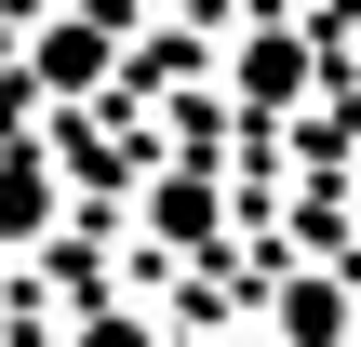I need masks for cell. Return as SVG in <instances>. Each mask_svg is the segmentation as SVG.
Masks as SVG:
<instances>
[{"mask_svg":"<svg viewBox=\"0 0 361 347\" xmlns=\"http://www.w3.org/2000/svg\"><path fill=\"white\" fill-rule=\"evenodd\" d=\"M80 347H147V334H134V321H94V334H80Z\"/></svg>","mask_w":361,"mask_h":347,"instance_id":"3957f363","label":"cell"},{"mask_svg":"<svg viewBox=\"0 0 361 347\" xmlns=\"http://www.w3.org/2000/svg\"><path fill=\"white\" fill-rule=\"evenodd\" d=\"M281 321H295V347H335V321H348V294H335V281H308V294H295Z\"/></svg>","mask_w":361,"mask_h":347,"instance_id":"7a4b0ae2","label":"cell"},{"mask_svg":"<svg viewBox=\"0 0 361 347\" xmlns=\"http://www.w3.org/2000/svg\"><path fill=\"white\" fill-rule=\"evenodd\" d=\"M40 214H54V174L40 160H0V241H40Z\"/></svg>","mask_w":361,"mask_h":347,"instance_id":"6da1fadb","label":"cell"}]
</instances>
